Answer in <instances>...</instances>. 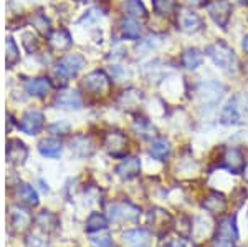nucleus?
Masks as SVG:
<instances>
[{"label": "nucleus", "instance_id": "nucleus-35", "mask_svg": "<svg viewBox=\"0 0 248 247\" xmlns=\"http://www.w3.org/2000/svg\"><path fill=\"white\" fill-rule=\"evenodd\" d=\"M91 247H116L114 242L111 241L109 236H103V237H93L90 241Z\"/></svg>", "mask_w": 248, "mask_h": 247}, {"label": "nucleus", "instance_id": "nucleus-16", "mask_svg": "<svg viewBox=\"0 0 248 247\" xmlns=\"http://www.w3.org/2000/svg\"><path fill=\"white\" fill-rule=\"evenodd\" d=\"M141 171V161L139 158H126L121 165L116 168V173L121 179H133Z\"/></svg>", "mask_w": 248, "mask_h": 247}, {"label": "nucleus", "instance_id": "nucleus-19", "mask_svg": "<svg viewBox=\"0 0 248 247\" xmlns=\"http://www.w3.org/2000/svg\"><path fill=\"white\" fill-rule=\"evenodd\" d=\"M203 209L209 211L210 214H222L227 209V199L220 193H210L202 202Z\"/></svg>", "mask_w": 248, "mask_h": 247}, {"label": "nucleus", "instance_id": "nucleus-25", "mask_svg": "<svg viewBox=\"0 0 248 247\" xmlns=\"http://www.w3.org/2000/svg\"><path fill=\"white\" fill-rule=\"evenodd\" d=\"M51 85L46 78H35V80H30L27 83V93L31 95V97H45V95L50 91Z\"/></svg>", "mask_w": 248, "mask_h": 247}, {"label": "nucleus", "instance_id": "nucleus-14", "mask_svg": "<svg viewBox=\"0 0 248 247\" xmlns=\"http://www.w3.org/2000/svg\"><path fill=\"white\" fill-rule=\"evenodd\" d=\"M27 154H29V149H27V146L23 145L20 139H10V141L7 143V161H9L10 165L17 166V165L25 163Z\"/></svg>", "mask_w": 248, "mask_h": 247}, {"label": "nucleus", "instance_id": "nucleus-13", "mask_svg": "<svg viewBox=\"0 0 248 247\" xmlns=\"http://www.w3.org/2000/svg\"><path fill=\"white\" fill-rule=\"evenodd\" d=\"M43 121H45V116L40 111H29L20 121V130L27 134H37L43 128Z\"/></svg>", "mask_w": 248, "mask_h": 247}, {"label": "nucleus", "instance_id": "nucleus-30", "mask_svg": "<svg viewBox=\"0 0 248 247\" xmlns=\"http://www.w3.org/2000/svg\"><path fill=\"white\" fill-rule=\"evenodd\" d=\"M124 12L129 15L131 18H144L146 17V7L141 0H127L123 5Z\"/></svg>", "mask_w": 248, "mask_h": 247}, {"label": "nucleus", "instance_id": "nucleus-31", "mask_svg": "<svg viewBox=\"0 0 248 247\" xmlns=\"http://www.w3.org/2000/svg\"><path fill=\"white\" fill-rule=\"evenodd\" d=\"M154 10L162 17H169L177 10V0H153Z\"/></svg>", "mask_w": 248, "mask_h": 247}, {"label": "nucleus", "instance_id": "nucleus-11", "mask_svg": "<svg viewBox=\"0 0 248 247\" xmlns=\"http://www.w3.org/2000/svg\"><path fill=\"white\" fill-rule=\"evenodd\" d=\"M222 161H223V166H225L232 174L243 173V168H245V159H243V154L240 149H237V148L225 149Z\"/></svg>", "mask_w": 248, "mask_h": 247}, {"label": "nucleus", "instance_id": "nucleus-6", "mask_svg": "<svg viewBox=\"0 0 248 247\" xmlns=\"http://www.w3.org/2000/svg\"><path fill=\"white\" fill-rule=\"evenodd\" d=\"M209 15L212 17L215 23L222 29H225L227 23H229L230 14H232V3L229 0H214L207 5Z\"/></svg>", "mask_w": 248, "mask_h": 247}, {"label": "nucleus", "instance_id": "nucleus-42", "mask_svg": "<svg viewBox=\"0 0 248 247\" xmlns=\"http://www.w3.org/2000/svg\"><path fill=\"white\" fill-rule=\"evenodd\" d=\"M238 3H248V0H237Z\"/></svg>", "mask_w": 248, "mask_h": 247}, {"label": "nucleus", "instance_id": "nucleus-37", "mask_svg": "<svg viewBox=\"0 0 248 247\" xmlns=\"http://www.w3.org/2000/svg\"><path fill=\"white\" fill-rule=\"evenodd\" d=\"M50 130L53 131L55 134H65V133H68V130H70V126L65 125V123H62V125H60V123H57V125H53Z\"/></svg>", "mask_w": 248, "mask_h": 247}, {"label": "nucleus", "instance_id": "nucleus-5", "mask_svg": "<svg viewBox=\"0 0 248 247\" xmlns=\"http://www.w3.org/2000/svg\"><path fill=\"white\" fill-rule=\"evenodd\" d=\"M103 146L111 156L114 158H123L127 151V138L124 136L121 131H111L105 136Z\"/></svg>", "mask_w": 248, "mask_h": 247}, {"label": "nucleus", "instance_id": "nucleus-26", "mask_svg": "<svg viewBox=\"0 0 248 247\" xmlns=\"http://www.w3.org/2000/svg\"><path fill=\"white\" fill-rule=\"evenodd\" d=\"M202 60H203V55L201 50L197 49H189L182 53V65L184 68L187 70H195L202 65Z\"/></svg>", "mask_w": 248, "mask_h": 247}, {"label": "nucleus", "instance_id": "nucleus-40", "mask_svg": "<svg viewBox=\"0 0 248 247\" xmlns=\"http://www.w3.org/2000/svg\"><path fill=\"white\" fill-rule=\"evenodd\" d=\"M242 47H243V50H245L247 53H248V35H247L245 38H243V43H242Z\"/></svg>", "mask_w": 248, "mask_h": 247}, {"label": "nucleus", "instance_id": "nucleus-27", "mask_svg": "<svg viewBox=\"0 0 248 247\" xmlns=\"http://www.w3.org/2000/svg\"><path fill=\"white\" fill-rule=\"evenodd\" d=\"M121 33L124 38L129 40H138L141 37V27L136 22V18H124L121 22Z\"/></svg>", "mask_w": 248, "mask_h": 247}, {"label": "nucleus", "instance_id": "nucleus-24", "mask_svg": "<svg viewBox=\"0 0 248 247\" xmlns=\"http://www.w3.org/2000/svg\"><path fill=\"white\" fill-rule=\"evenodd\" d=\"M38 149L45 158H58L60 153H62V141L57 138L43 139L38 145Z\"/></svg>", "mask_w": 248, "mask_h": 247}, {"label": "nucleus", "instance_id": "nucleus-21", "mask_svg": "<svg viewBox=\"0 0 248 247\" xmlns=\"http://www.w3.org/2000/svg\"><path fill=\"white\" fill-rule=\"evenodd\" d=\"M48 43L55 50H66L71 45V35L65 29L53 30L48 35Z\"/></svg>", "mask_w": 248, "mask_h": 247}, {"label": "nucleus", "instance_id": "nucleus-18", "mask_svg": "<svg viewBox=\"0 0 248 247\" xmlns=\"http://www.w3.org/2000/svg\"><path fill=\"white\" fill-rule=\"evenodd\" d=\"M70 148L79 158L91 156V154H93V151H94L93 141H91L88 136H75L70 141Z\"/></svg>", "mask_w": 248, "mask_h": 247}, {"label": "nucleus", "instance_id": "nucleus-36", "mask_svg": "<svg viewBox=\"0 0 248 247\" xmlns=\"http://www.w3.org/2000/svg\"><path fill=\"white\" fill-rule=\"evenodd\" d=\"M33 23L37 25V29L42 32V33H46V32L50 30L48 29V20L43 17V15H37V17L33 18Z\"/></svg>", "mask_w": 248, "mask_h": 247}, {"label": "nucleus", "instance_id": "nucleus-7", "mask_svg": "<svg viewBox=\"0 0 248 247\" xmlns=\"http://www.w3.org/2000/svg\"><path fill=\"white\" fill-rule=\"evenodd\" d=\"M33 224V216L25 208L12 206L10 208V228L14 232H25Z\"/></svg>", "mask_w": 248, "mask_h": 247}, {"label": "nucleus", "instance_id": "nucleus-38", "mask_svg": "<svg viewBox=\"0 0 248 247\" xmlns=\"http://www.w3.org/2000/svg\"><path fill=\"white\" fill-rule=\"evenodd\" d=\"M169 247H186V244H184V241H174L170 242Z\"/></svg>", "mask_w": 248, "mask_h": 247}, {"label": "nucleus", "instance_id": "nucleus-8", "mask_svg": "<svg viewBox=\"0 0 248 247\" xmlns=\"http://www.w3.org/2000/svg\"><path fill=\"white\" fill-rule=\"evenodd\" d=\"M85 65V60L78 55H68L57 63V75L62 78H71L78 73Z\"/></svg>", "mask_w": 248, "mask_h": 247}, {"label": "nucleus", "instance_id": "nucleus-12", "mask_svg": "<svg viewBox=\"0 0 248 247\" xmlns=\"http://www.w3.org/2000/svg\"><path fill=\"white\" fill-rule=\"evenodd\" d=\"M123 239L129 247H151V244H153V236L146 229L126 231L123 234Z\"/></svg>", "mask_w": 248, "mask_h": 247}, {"label": "nucleus", "instance_id": "nucleus-17", "mask_svg": "<svg viewBox=\"0 0 248 247\" xmlns=\"http://www.w3.org/2000/svg\"><path fill=\"white\" fill-rule=\"evenodd\" d=\"M55 105L65 110H79L83 106V99L77 91H65V93L58 95L55 99Z\"/></svg>", "mask_w": 248, "mask_h": 247}, {"label": "nucleus", "instance_id": "nucleus-2", "mask_svg": "<svg viewBox=\"0 0 248 247\" xmlns=\"http://www.w3.org/2000/svg\"><path fill=\"white\" fill-rule=\"evenodd\" d=\"M108 216H109V221L113 222H136L141 217V209L138 206L131 204V202H113L108 208Z\"/></svg>", "mask_w": 248, "mask_h": 247}, {"label": "nucleus", "instance_id": "nucleus-9", "mask_svg": "<svg viewBox=\"0 0 248 247\" xmlns=\"http://www.w3.org/2000/svg\"><path fill=\"white\" fill-rule=\"evenodd\" d=\"M177 25L186 33H195L202 29V18L190 9H181L177 14Z\"/></svg>", "mask_w": 248, "mask_h": 247}, {"label": "nucleus", "instance_id": "nucleus-39", "mask_svg": "<svg viewBox=\"0 0 248 247\" xmlns=\"http://www.w3.org/2000/svg\"><path fill=\"white\" fill-rule=\"evenodd\" d=\"M187 2H189L190 5H202L203 0H187Z\"/></svg>", "mask_w": 248, "mask_h": 247}, {"label": "nucleus", "instance_id": "nucleus-23", "mask_svg": "<svg viewBox=\"0 0 248 247\" xmlns=\"http://www.w3.org/2000/svg\"><path fill=\"white\" fill-rule=\"evenodd\" d=\"M149 221L153 224V228L157 231V232H164V229H167V226L172 222V219L169 214L164 209H153L149 213Z\"/></svg>", "mask_w": 248, "mask_h": 247}, {"label": "nucleus", "instance_id": "nucleus-10", "mask_svg": "<svg viewBox=\"0 0 248 247\" xmlns=\"http://www.w3.org/2000/svg\"><path fill=\"white\" fill-rule=\"evenodd\" d=\"M223 91H225L223 86L215 82L202 83V85L199 86V98H201L202 103H205V105H217L223 97Z\"/></svg>", "mask_w": 248, "mask_h": 247}, {"label": "nucleus", "instance_id": "nucleus-32", "mask_svg": "<svg viewBox=\"0 0 248 247\" xmlns=\"http://www.w3.org/2000/svg\"><path fill=\"white\" fill-rule=\"evenodd\" d=\"M134 131H136V134L138 136H141V138H153L155 136V128L153 125H151L149 121H147L146 118H141V119H138V121L134 123Z\"/></svg>", "mask_w": 248, "mask_h": 247}, {"label": "nucleus", "instance_id": "nucleus-33", "mask_svg": "<svg viewBox=\"0 0 248 247\" xmlns=\"http://www.w3.org/2000/svg\"><path fill=\"white\" fill-rule=\"evenodd\" d=\"M5 47H7V66H12V65H15V63L18 62V58H20L18 47H17V43L14 42V38H12V37L7 38Z\"/></svg>", "mask_w": 248, "mask_h": 247}, {"label": "nucleus", "instance_id": "nucleus-34", "mask_svg": "<svg viewBox=\"0 0 248 247\" xmlns=\"http://www.w3.org/2000/svg\"><path fill=\"white\" fill-rule=\"evenodd\" d=\"M25 247H50V246H48L46 239H43L42 236L30 234V236L25 239Z\"/></svg>", "mask_w": 248, "mask_h": 247}, {"label": "nucleus", "instance_id": "nucleus-41", "mask_svg": "<svg viewBox=\"0 0 248 247\" xmlns=\"http://www.w3.org/2000/svg\"><path fill=\"white\" fill-rule=\"evenodd\" d=\"M243 179H245V181L248 182V165L245 166V168H243Z\"/></svg>", "mask_w": 248, "mask_h": 247}, {"label": "nucleus", "instance_id": "nucleus-22", "mask_svg": "<svg viewBox=\"0 0 248 247\" xmlns=\"http://www.w3.org/2000/svg\"><path fill=\"white\" fill-rule=\"evenodd\" d=\"M15 194H17V198L20 199V202H23L25 206H30V208H33V206L38 204V194H37V191L31 188L30 184H25V182L18 184L17 191H15Z\"/></svg>", "mask_w": 248, "mask_h": 247}, {"label": "nucleus", "instance_id": "nucleus-20", "mask_svg": "<svg viewBox=\"0 0 248 247\" xmlns=\"http://www.w3.org/2000/svg\"><path fill=\"white\" fill-rule=\"evenodd\" d=\"M220 121H222L223 125H238V123L242 121V111H240V105L237 99L230 101L229 105L222 110V113H220Z\"/></svg>", "mask_w": 248, "mask_h": 247}, {"label": "nucleus", "instance_id": "nucleus-4", "mask_svg": "<svg viewBox=\"0 0 248 247\" xmlns=\"http://www.w3.org/2000/svg\"><path fill=\"white\" fill-rule=\"evenodd\" d=\"M83 88L91 91L94 95H105L111 88V80L105 71H91L88 77L83 80Z\"/></svg>", "mask_w": 248, "mask_h": 247}, {"label": "nucleus", "instance_id": "nucleus-1", "mask_svg": "<svg viewBox=\"0 0 248 247\" xmlns=\"http://www.w3.org/2000/svg\"><path fill=\"white\" fill-rule=\"evenodd\" d=\"M207 55L212 58V62L217 66H220L222 70L229 71V73H235L238 66V60L235 57L233 50L230 49L227 43L223 42H217L214 45H210L207 49Z\"/></svg>", "mask_w": 248, "mask_h": 247}, {"label": "nucleus", "instance_id": "nucleus-28", "mask_svg": "<svg viewBox=\"0 0 248 247\" xmlns=\"http://www.w3.org/2000/svg\"><path fill=\"white\" fill-rule=\"evenodd\" d=\"M169 154H170V145L166 139H157L151 146V156L157 159V161H166L169 158Z\"/></svg>", "mask_w": 248, "mask_h": 247}, {"label": "nucleus", "instance_id": "nucleus-3", "mask_svg": "<svg viewBox=\"0 0 248 247\" xmlns=\"http://www.w3.org/2000/svg\"><path fill=\"white\" fill-rule=\"evenodd\" d=\"M237 239L238 232L233 219H223L218 222L217 234L214 237V247H235Z\"/></svg>", "mask_w": 248, "mask_h": 247}, {"label": "nucleus", "instance_id": "nucleus-29", "mask_svg": "<svg viewBox=\"0 0 248 247\" xmlns=\"http://www.w3.org/2000/svg\"><path fill=\"white\" fill-rule=\"evenodd\" d=\"M108 228V219L101 213H91L86 221V232H98Z\"/></svg>", "mask_w": 248, "mask_h": 247}, {"label": "nucleus", "instance_id": "nucleus-15", "mask_svg": "<svg viewBox=\"0 0 248 247\" xmlns=\"http://www.w3.org/2000/svg\"><path fill=\"white\" fill-rule=\"evenodd\" d=\"M33 222L37 224V228L40 231H43L45 234L55 232L60 226L58 217L55 216L53 213H50V211H42V213H38L37 216L33 217Z\"/></svg>", "mask_w": 248, "mask_h": 247}]
</instances>
